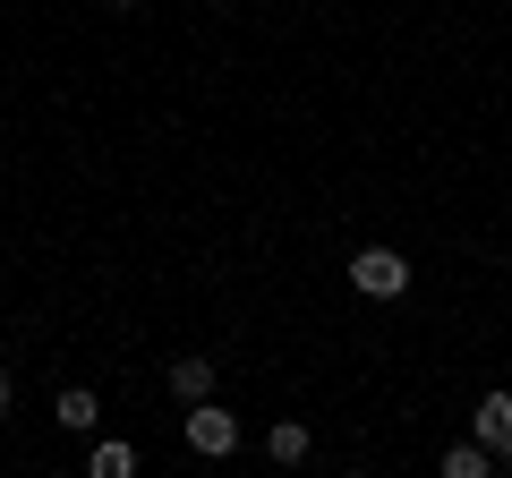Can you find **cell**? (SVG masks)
I'll use <instances>...</instances> for the list:
<instances>
[{
    "instance_id": "obj_1",
    "label": "cell",
    "mask_w": 512,
    "mask_h": 478,
    "mask_svg": "<svg viewBox=\"0 0 512 478\" xmlns=\"http://www.w3.org/2000/svg\"><path fill=\"white\" fill-rule=\"evenodd\" d=\"M350 282H359V299H402L410 291V257L402 248H359V257H350Z\"/></svg>"
},
{
    "instance_id": "obj_2",
    "label": "cell",
    "mask_w": 512,
    "mask_h": 478,
    "mask_svg": "<svg viewBox=\"0 0 512 478\" xmlns=\"http://www.w3.org/2000/svg\"><path fill=\"white\" fill-rule=\"evenodd\" d=\"M188 453H205V461H231L239 453V419L205 393V402H188Z\"/></svg>"
},
{
    "instance_id": "obj_3",
    "label": "cell",
    "mask_w": 512,
    "mask_h": 478,
    "mask_svg": "<svg viewBox=\"0 0 512 478\" xmlns=\"http://www.w3.org/2000/svg\"><path fill=\"white\" fill-rule=\"evenodd\" d=\"M470 436L495 453V470H512V393L495 385V393H478V410H470Z\"/></svg>"
},
{
    "instance_id": "obj_4",
    "label": "cell",
    "mask_w": 512,
    "mask_h": 478,
    "mask_svg": "<svg viewBox=\"0 0 512 478\" xmlns=\"http://www.w3.org/2000/svg\"><path fill=\"white\" fill-rule=\"evenodd\" d=\"M171 393H180V402H205V393H214V359H205V350H180V359H171Z\"/></svg>"
},
{
    "instance_id": "obj_5",
    "label": "cell",
    "mask_w": 512,
    "mask_h": 478,
    "mask_svg": "<svg viewBox=\"0 0 512 478\" xmlns=\"http://www.w3.org/2000/svg\"><path fill=\"white\" fill-rule=\"evenodd\" d=\"M52 419L69 427V436H94V427H103V402H94L86 385H69V393H60V402H52Z\"/></svg>"
},
{
    "instance_id": "obj_6",
    "label": "cell",
    "mask_w": 512,
    "mask_h": 478,
    "mask_svg": "<svg viewBox=\"0 0 512 478\" xmlns=\"http://www.w3.org/2000/svg\"><path fill=\"white\" fill-rule=\"evenodd\" d=\"M265 453H274L282 470H291V461H308V427H299V419H274V427H265Z\"/></svg>"
},
{
    "instance_id": "obj_7",
    "label": "cell",
    "mask_w": 512,
    "mask_h": 478,
    "mask_svg": "<svg viewBox=\"0 0 512 478\" xmlns=\"http://www.w3.org/2000/svg\"><path fill=\"white\" fill-rule=\"evenodd\" d=\"M487 470H495V453H487V444H478V436L444 453V478H487Z\"/></svg>"
},
{
    "instance_id": "obj_8",
    "label": "cell",
    "mask_w": 512,
    "mask_h": 478,
    "mask_svg": "<svg viewBox=\"0 0 512 478\" xmlns=\"http://www.w3.org/2000/svg\"><path fill=\"white\" fill-rule=\"evenodd\" d=\"M86 470H94V478H128V470H137V453H128V444H94Z\"/></svg>"
},
{
    "instance_id": "obj_9",
    "label": "cell",
    "mask_w": 512,
    "mask_h": 478,
    "mask_svg": "<svg viewBox=\"0 0 512 478\" xmlns=\"http://www.w3.org/2000/svg\"><path fill=\"white\" fill-rule=\"evenodd\" d=\"M9 410H18V385H9V368H0V419H9Z\"/></svg>"
},
{
    "instance_id": "obj_10",
    "label": "cell",
    "mask_w": 512,
    "mask_h": 478,
    "mask_svg": "<svg viewBox=\"0 0 512 478\" xmlns=\"http://www.w3.org/2000/svg\"><path fill=\"white\" fill-rule=\"evenodd\" d=\"M111 9H137V0H111Z\"/></svg>"
},
{
    "instance_id": "obj_11",
    "label": "cell",
    "mask_w": 512,
    "mask_h": 478,
    "mask_svg": "<svg viewBox=\"0 0 512 478\" xmlns=\"http://www.w3.org/2000/svg\"><path fill=\"white\" fill-rule=\"evenodd\" d=\"M214 9H222V0H214Z\"/></svg>"
}]
</instances>
